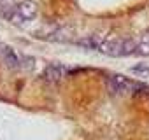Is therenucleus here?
<instances>
[{
    "instance_id": "1",
    "label": "nucleus",
    "mask_w": 149,
    "mask_h": 140,
    "mask_svg": "<svg viewBox=\"0 0 149 140\" xmlns=\"http://www.w3.org/2000/svg\"><path fill=\"white\" fill-rule=\"evenodd\" d=\"M105 88H107V93L112 95V96L130 95V93H135L139 89V86L135 82H132L126 76H119V74L111 76L105 82Z\"/></svg>"
},
{
    "instance_id": "2",
    "label": "nucleus",
    "mask_w": 149,
    "mask_h": 140,
    "mask_svg": "<svg viewBox=\"0 0 149 140\" xmlns=\"http://www.w3.org/2000/svg\"><path fill=\"white\" fill-rule=\"evenodd\" d=\"M65 74H67V68L60 63H53V65L46 67V70H44V77L51 84H58L65 77Z\"/></svg>"
},
{
    "instance_id": "3",
    "label": "nucleus",
    "mask_w": 149,
    "mask_h": 140,
    "mask_svg": "<svg viewBox=\"0 0 149 140\" xmlns=\"http://www.w3.org/2000/svg\"><path fill=\"white\" fill-rule=\"evenodd\" d=\"M121 46H123V39H118V37H112L109 35L107 40L102 44V47L98 49L100 53L107 54V56H121Z\"/></svg>"
},
{
    "instance_id": "4",
    "label": "nucleus",
    "mask_w": 149,
    "mask_h": 140,
    "mask_svg": "<svg viewBox=\"0 0 149 140\" xmlns=\"http://www.w3.org/2000/svg\"><path fill=\"white\" fill-rule=\"evenodd\" d=\"M14 7H16V12L19 14V18L23 21L33 19L35 14H37V6H35V2H32V0H23V2H19Z\"/></svg>"
},
{
    "instance_id": "5",
    "label": "nucleus",
    "mask_w": 149,
    "mask_h": 140,
    "mask_svg": "<svg viewBox=\"0 0 149 140\" xmlns=\"http://www.w3.org/2000/svg\"><path fill=\"white\" fill-rule=\"evenodd\" d=\"M0 56H2L4 63H6L11 70H18V68H19V54H16L11 47L0 46Z\"/></svg>"
},
{
    "instance_id": "6",
    "label": "nucleus",
    "mask_w": 149,
    "mask_h": 140,
    "mask_svg": "<svg viewBox=\"0 0 149 140\" xmlns=\"http://www.w3.org/2000/svg\"><path fill=\"white\" fill-rule=\"evenodd\" d=\"M107 37H109V35H105V33H95V35L88 37V39L79 40V44L84 46V47H90V49H100L102 44L107 40Z\"/></svg>"
},
{
    "instance_id": "7",
    "label": "nucleus",
    "mask_w": 149,
    "mask_h": 140,
    "mask_svg": "<svg viewBox=\"0 0 149 140\" xmlns=\"http://www.w3.org/2000/svg\"><path fill=\"white\" fill-rule=\"evenodd\" d=\"M135 53L137 54H142V56H147L149 54V32L137 40V51Z\"/></svg>"
},
{
    "instance_id": "8",
    "label": "nucleus",
    "mask_w": 149,
    "mask_h": 140,
    "mask_svg": "<svg viewBox=\"0 0 149 140\" xmlns=\"http://www.w3.org/2000/svg\"><path fill=\"white\" fill-rule=\"evenodd\" d=\"M135 51H137V40H133V39H123V46H121V56L133 54Z\"/></svg>"
},
{
    "instance_id": "9",
    "label": "nucleus",
    "mask_w": 149,
    "mask_h": 140,
    "mask_svg": "<svg viewBox=\"0 0 149 140\" xmlns=\"http://www.w3.org/2000/svg\"><path fill=\"white\" fill-rule=\"evenodd\" d=\"M33 58L32 56H23V54H19V68H25V70H32L33 68Z\"/></svg>"
},
{
    "instance_id": "10",
    "label": "nucleus",
    "mask_w": 149,
    "mask_h": 140,
    "mask_svg": "<svg viewBox=\"0 0 149 140\" xmlns=\"http://www.w3.org/2000/svg\"><path fill=\"white\" fill-rule=\"evenodd\" d=\"M132 70H133V74L139 76V77H149V67H146V65H135Z\"/></svg>"
}]
</instances>
